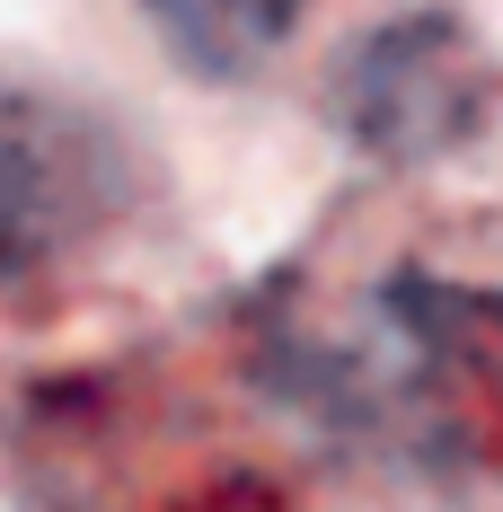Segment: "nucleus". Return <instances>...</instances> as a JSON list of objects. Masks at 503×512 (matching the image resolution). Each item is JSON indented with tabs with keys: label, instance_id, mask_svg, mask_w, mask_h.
I'll return each instance as SVG.
<instances>
[{
	"label": "nucleus",
	"instance_id": "2",
	"mask_svg": "<svg viewBox=\"0 0 503 512\" xmlns=\"http://www.w3.org/2000/svg\"><path fill=\"white\" fill-rule=\"evenodd\" d=\"M292 9H301V0H151V18L168 27V45L186 53V62H203V71L256 62V53L292 27Z\"/></svg>",
	"mask_w": 503,
	"mask_h": 512
},
{
	"label": "nucleus",
	"instance_id": "1",
	"mask_svg": "<svg viewBox=\"0 0 503 512\" xmlns=\"http://www.w3.org/2000/svg\"><path fill=\"white\" fill-rule=\"evenodd\" d=\"M124 195V159L80 106L0 80V283L89 239Z\"/></svg>",
	"mask_w": 503,
	"mask_h": 512
}]
</instances>
